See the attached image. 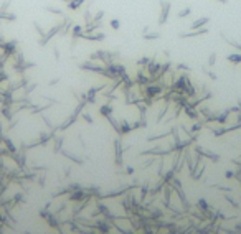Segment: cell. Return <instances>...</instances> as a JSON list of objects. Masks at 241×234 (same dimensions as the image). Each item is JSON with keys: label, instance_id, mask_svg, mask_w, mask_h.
I'll return each instance as SVG.
<instances>
[{"label": "cell", "instance_id": "6da1fadb", "mask_svg": "<svg viewBox=\"0 0 241 234\" xmlns=\"http://www.w3.org/2000/svg\"><path fill=\"white\" fill-rule=\"evenodd\" d=\"M168 12H170V3L168 2H160V15H159V23H165L167 22V17H168Z\"/></svg>", "mask_w": 241, "mask_h": 234}, {"label": "cell", "instance_id": "7a4b0ae2", "mask_svg": "<svg viewBox=\"0 0 241 234\" xmlns=\"http://www.w3.org/2000/svg\"><path fill=\"white\" fill-rule=\"evenodd\" d=\"M208 31V28H205V27H201L200 30L197 28V30H193V31H190V33H180V38H192V36H198V35H205V33Z\"/></svg>", "mask_w": 241, "mask_h": 234}, {"label": "cell", "instance_id": "3957f363", "mask_svg": "<svg viewBox=\"0 0 241 234\" xmlns=\"http://www.w3.org/2000/svg\"><path fill=\"white\" fill-rule=\"evenodd\" d=\"M208 22H210V18H208V17H201V18H198V20H195L193 23H192V30H197V28L205 27Z\"/></svg>", "mask_w": 241, "mask_h": 234}, {"label": "cell", "instance_id": "277c9868", "mask_svg": "<svg viewBox=\"0 0 241 234\" xmlns=\"http://www.w3.org/2000/svg\"><path fill=\"white\" fill-rule=\"evenodd\" d=\"M83 2H84V0H71V2L68 3V7L71 8V10H76L79 5H83Z\"/></svg>", "mask_w": 241, "mask_h": 234}, {"label": "cell", "instance_id": "5b68a950", "mask_svg": "<svg viewBox=\"0 0 241 234\" xmlns=\"http://www.w3.org/2000/svg\"><path fill=\"white\" fill-rule=\"evenodd\" d=\"M228 61H230V63H233V64H238V63H241V56L239 55H230Z\"/></svg>", "mask_w": 241, "mask_h": 234}, {"label": "cell", "instance_id": "8992f818", "mask_svg": "<svg viewBox=\"0 0 241 234\" xmlns=\"http://www.w3.org/2000/svg\"><path fill=\"white\" fill-rule=\"evenodd\" d=\"M144 38L146 40H157V38H160V33H149V35H144Z\"/></svg>", "mask_w": 241, "mask_h": 234}, {"label": "cell", "instance_id": "52a82bcc", "mask_svg": "<svg viewBox=\"0 0 241 234\" xmlns=\"http://www.w3.org/2000/svg\"><path fill=\"white\" fill-rule=\"evenodd\" d=\"M190 12H192V8L190 7H185L182 12H178V17H180V18L182 17H187V15H190Z\"/></svg>", "mask_w": 241, "mask_h": 234}, {"label": "cell", "instance_id": "ba28073f", "mask_svg": "<svg viewBox=\"0 0 241 234\" xmlns=\"http://www.w3.org/2000/svg\"><path fill=\"white\" fill-rule=\"evenodd\" d=\"M73 36H83V28H81V27H74L73 28Z\"/></svg>", "mask_w": 241, "mask_h": 234}, {"label": "cell", "instance_id": "9c48e42d", "mask_svg": "<svg viewBox=\"0 0 241 234\" xmlns=\"http://www.w3.org/2000/svg\"><path fill=\"white\" fill-rule=\"evenodd\" d=\"M111 27H112L114 30H119V28H120V22L114 18V20H111Z\"/></svg>", "mask_w": 241, "mask_h": 234}, {"label": "cell", "instance_id": "30bf717a", "mask_svg": "<svg viewBox=\"0 0 241 234\" xmlns=\"http://www.w3.org/2000/svg\"><path fill=\"white\" fill-rule=\"evenodd\" d=\"M215 60H216V55L213 53V55H210V58H208V64L210 66H213L215 64Z\"/></svg>", "mask_w": 241, "mask_h": 234}, {"label": "cell", "instance_id": "8fae6325", "mask_svg": "<svg viewBox=\"0 0 241 234\" xmlns=\"http://www.w3.org/2000/svg\"><path fill=\"white\" fill-rule=\"evenodd\" d=\"M218 2H220V3H226V0H218Z\"/></svg>", "mask_w": 241, "mask_h": 234}]
</instances>
